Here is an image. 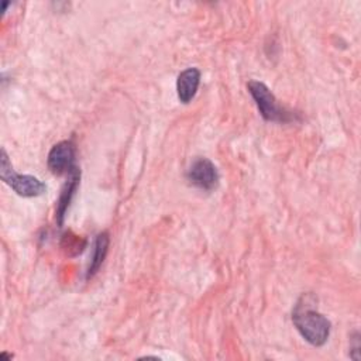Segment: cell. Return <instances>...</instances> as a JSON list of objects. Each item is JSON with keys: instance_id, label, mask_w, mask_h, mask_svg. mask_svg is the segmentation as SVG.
Masks as SVG:
<instances>
[{"instance_id": "6da1fadb", "label": "cell", "mask_w": 361, "mask_h": 361, "mask_svg": "<svg viewBox=\"0 0 361 361\" xmlns=\"http://www.w3.org/2000/svg\"><path fill=\"white\" fill-rule=\"evenodd\" d=\"M292 320L300 336L312 345H323L330 336V322L312 307L307 298H302L292 313Z\"/></svg>"}, {"instance_id": "7a4b0ae2", "label": "cell", "mask_w": 361, "mask_h": 361, "mask_svg": "<svg viewBox=\"0 0 361 361\" xmlns=\"http://www.w3.org/2000/svg\"><path fill=\"white\" fill-rule=\"evenodd\" d=\"M0 176L8 186H11V189L17 195L23 197L39 196L47 189L45 185L38 178L31 175L16 173L4 148L1 149V158H0Z\"/></svg>"}, {"instance_id": "3957f363", "label": "cell", "mask_w": 361, "mask_h": 361, "mask_svg": "<svg viewBox=\"0 0 361 361\" xmlns=\"http://www.w3.org/2000/svg\"><path fill=\"white\" fill-rule=\"evenodd\" d=\"M248 92L255 100L259 114L267 121L285 123L290 120V114L276 103L275 96L262 82H258V80L248 82Z\"/></svg>"}, {"instance_id": "277c9868", "label": "cell", "mask_w": 361, "mask_h": 361, "mask_svg": "<svg viewBox=\"0 0 361 361\" xmlns=\"http://www.w3.org/2000/svg\"><path fill=\"white\" fill-rule=\"evenodd\" d=\"M75 157H76V149L73 142L61 141L55 144L48 154V168L55 175H63V173L69 175L76 168Z\"/></svg>"}, {"instance_id": "5b68a950", "label": "cell", "mask_w": 361, "mask_h": 361, "mask_svg": "<svg viewBox=\"0 0 361 361\" xmlns=\"http://www.w3.org/2000/svg\"><path fill=\"white\" fill-rule=\"evenodd\" d=\"M188 180L203 190H212L216 188L219 180V173L212 161L207 158H196L186 173Z\"/></svg>"}, {"instance_id": "8992f818", "label": "cell", "mask_w": 361, "mask_h": 361, "mask_svg": "<svg viewBox=\"0 0 361 361\" xmlns=\"http://www.w3.org/2000/svg\"><path fill=\"white\" fill-rule=\"evenodd\" d=\"M200 83V72L196 68H188L182 71L176 80V93L178 99L188 104L196 94Z\"/></svg>"}, {"instance_id": "52a82bcc", "label": "cell", "mask_w": 361, "mask_h": 361, "mask_svg": "<svg viewBox=\"0 0 361 361\" xmlns=\"http://www.w3.org/2000/svg\"><path fill=\"white\" fill-rule=\"evenodd\" d=\"M79 176H80V172L78 168H75L71 173H69V180L66 182V185L63 186L62 192H61V196H59V200H58V207H56V220L59 224H62L63 221V216H65V212L72 200V196L79 185Z\"/></svg>"}, {"instance_id": "ba28073f", "label": "cell", "mask_w": 361, "mask_h": 361, "mask_svg": "<svg viewBox=\"0 0 361 361\" xmlns=\"http://www.w3.org/2000/svg\"><path fill=\"white\" fill-rule=\"evenodd\" d=\"M107 248H109V234L107 233H102V234L97 235L96 243H94V251H93L92 262L89 265L87 275H86L87 279L92 278L99 271V268L102 267V264L104 261V257L107 254Z\"/></svg>"}]
</instances>
